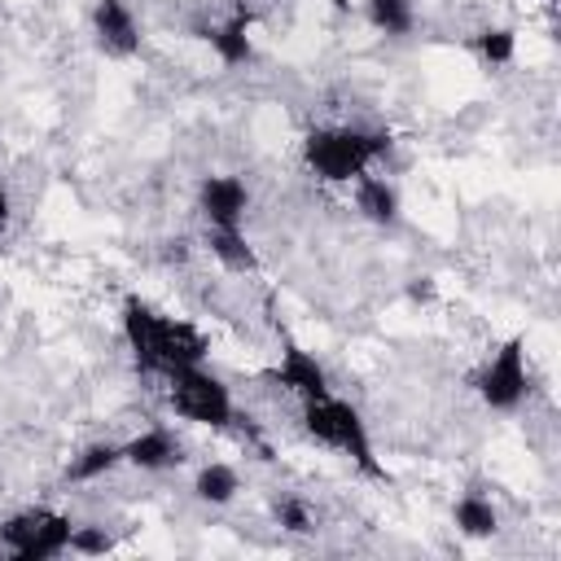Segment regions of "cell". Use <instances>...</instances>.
I'll return each instance as SVG.
<instances>
[{
	"label": "cell",
	"instance_id": "cell-17",
	"mask_svg": "<svg viewBox=\"0 0 561 561\" xmlns=\"http://www.w3.org/2000/svg\"><path fill=\"white\" fill-rule=\"evenodd\" d=\"M364 18H368L373 31L390 35V39L412 35V26H416V9H412V0H364Z\"/></svg>",
	"mask_w": 561,
	"mask_h": 561
},
{
	"label": "cell",
	"instance_id": "cell-10",
	"mask_svg": "<svg viewBox=\"0 0 561 561\" xmlns=\"http://www.w3.org/2000/svg\"><path fill=\"white\" fill-rule=\"evenodd\" d=\"M123 465H131L140 473H167V469L184 465V447L167 425H145L140 434H131L123 443Z\"/></svg>",
	"mask_w": 561,
	"mask_h": 561
},
{
	"label": "cell",
	"instance_id": "cell-2",
	"mask_svg": "<svg viewBox=\"0 0 561 561\" xmlns=\"http://www.w3.org/2000/svg\"><path fill=\"white\" fill-rule=\"evenodd\" d=\"M386 153H390V131H373V127L329 123V127H311L302 136V162L324 184H355Z\"/></svg>",
	"mask_w": 561,
	"mask_h": 561
},
{
	"label": "cell",
	"instance_id": "cell-22",
	"mask_svg": "<svg viewBox=\"0 0 561 561\" xmlns=\"http://www.w3.org/2000/svg\"><path fill=\"white\" fill-rule=\"evenodd\" d=\"M9 219H13V197H9V184L0 180V232L9 228Z\"/></svg>",
	"mask_w": 561,
	"mask_h": 561
},
{
	"label": "cell",
	"instance_id": "cell-8",
	"mask_svg": "<svg viewBox=\"0 0 561 561\" xmlns=\"http://www.w3.org/2000/svg\"><path fill=\"white\" fill-rule=\"evenodd\" d=\"M250 210V188L241 175H202L197 180V215L206 228H245Z\"/></svg>",
	"mask_w": 561,
	"mask_h": 561
},
{
	"label": "cell",
	"instance_id": "cell-11",
	"mask_svg": "<svg viewBox=\"0 0 561 561\" xmlns=\"http://www.w3.org/2000/svg\"><path fill=\"white\" fill-rule=\"evenodd\" d=\"M351 202H355L359 219H368V224H377V228H394V224H399V210H403L394 180L373 175V171H364V175L351 184Z\"/></svg>",
	"mask_w": 561,
	"mask_h": 561
},
{
	"label": "cell",
	"instance_id": "cell-18",
	"mask_svg": "<svg viewBox=\"0 0 561 561\" xmlns=\"http://www.w3.org/2000/svg\"><path fill=\"white\" fill-rule=\"evenodd\" d=\"M473 53H478L491 70L513 66V61H517V31H513V26H482V31L473 35Z\"/></svg>",
	"mask_w": 561,
	"mask_h": 561
},
{
	"label": "cell",
	"instance_id": "cell-15",
	"mask_svg": "<svg viewBox=\"0 0 561 561\" xmlns=\"http://www.w3.org/2000/svg\"><path fill=\"white\" fill-rule=\"evenodd\" d=\"M237 495H241V473H237V465H228V460H206V465L193 473V500H202V504H210V508H228Z\"/></svg>",
	"mask_w": 561,
	"mask_h": 561
},
{
	"label": "cell",
	"instance_id": "cell-1",
	"mask_svg": "<svg viewBox=\"0 0 561 561\" xmlns=\"http://www.w3.org/2000/svg\"><path fill=\"white\" fill-rule=\"evenodd\" d=\"M118 324H123V342L131 351V364L145 377H167L175 368L206 364V355H210V342H206V333L193 320L167 316V311H158L140 294H127L123 298Z\"/></svg>",
	"mask_w": 561,
	"mask_h": 561
},
{
	"label": "cell",
	"instance_id": "cell-14",
	"mask_svg": "<svg viewBox=\"0 0 561 561\" xmlns=\"http://www.w3.org/2000/svg\"><path fill=\"white\" fill-rule=\"evenodd\" d=\"M123 465V443H110V438H96L88 447H79L66 465V482L75 486H88V482H101L105 473H114Z\"/></svg>",
	"mask_w": 561,
	"mask_h": 561
},
{
	"label": "cell",
	"instance_id": "cell-13",
	"mask_svg": "<svg viewBox=\"0 0 561 561\" xmlns=\"http://www.w3.org/2000/svg\"><path fill=\"white\" fill-rule=\"evenodd\" d=\"M206 250L224 272H237V276L259 272V254H254L245 228H206Z\"/></svg>",
	"mask_w": 561,
	"mask_h": 561
},
{
	"label": "cell",
	"instance_id": "cell-7",
	"mask_svg": "<svg viewBox=\"0 0 561 561\" xmlns=\"http://www.w3.org/2000/svg\"><path fill=\"white\" fill-rule=\"evenodd\" d=\"M92 39L105 57L114 61H127L140 53V18L131 9V0H92Z\"/></svg>",
	"mask_w": 561,
	"mask_h": 561
},
{
	"label": "cell",
	"instance_id": "cell-5",
	"mask_svg": "<svg viewBox=\"0 0 561 561\" xmlns=\"http://www.w3.org/2000/svg\"><path fill=\"white\" fill-rule=\"evenodd\" d=\"M530 359H526V337L513 333L504 337L486 359L482 368L473 373V390L482 399V408L500 412V416H513L526 399H530Z\"/></svg>",
	"mask_w": 561,
	"mask_h": 561
},
{
	"label": "cell",
	"instance_id": "cell-20",
	"mask_svg": "<svg viewBox=\"0 0 561 561\" xmlns=\"http://www.w3.org/2000/svg\"><path fill=\"white\" fill-rule=\"evenodd\" d=\"M114 548V539L105 535V526H79L75 522V530H70V552H79V557H105Z\"/></svg>",
	"mask_w": 561,
	"mask_h": 561
},
{
	"label": "cell",
	"instance_id": "cell-9",
	"mask_svg": "<svg viewBox=\"0 0 561 561\" xmlns=\"http://www.w3.org/2000/svg\"><path fill=\"white\" fill-rule=\"evenodd\" d=\"M272 381H276L285 394H294L298 403L320 399V394L333 390L324 364H320L307 346H298V342H285V351H280V359H276V368H272Z\"/></svg>",
	"mask_w": 561,
	"mask_h": 561
},
{
	"label": "cell",
	"instance_id": "cell-19",
	"mask_svg": "<svg viewBox=\"0 0 561 561\" xmlns=\"http://www.w3.org/2000/svg\"><path fill=\"white\" fill-rule=\"evenodd\" d=\"M272 517H276V526L289 530V535H311V530H316V513H311V504L298 500V495H280V500L272 504Z\"/></svg>",
	"mask_w": 561,
	"mask_h": 561
},
{
	"label": "cell",
	"instance_id": "cell-16",
	"mask_svg": "<svg viewBox=\"0 0 561 561\" xmlns=\"http://www.w3.org/2000/svg\"><path fill=\"white\" fill-rule=\"evenodd\" d=\"M451 522L465 539H491L500 530V508L491 504V495L482 491H465L456 504H451Z\"/></svg>",
	"mask_w": 561,
	"mask_h": 561
},
{
	"label": "cell",
	"instance_id": "cell-21",
	"mask_svg": "<svg viewBox=\"0 0 561 561\" xmlns=\"http://www.w3.org/2000/svg\"><path fill=\"white\" fill-rule=\"evenodd\" d=\"M408 298H412V302H421V298H434V280H430V276H416V280L408 285Z\"/></svg>",
	"mask_w": 561,
	"mask_h": 561
},
{
	"label": "cell",
	"instance_id": "cell-12",
	"mask_svg": "<svg viewBox=\"0 0 561 561\" xmlns=\"http://www.w3.org/2000/svg\"><path fill=\"white\" fill-rule=\"evenodd\" d=\"M206 44H210V53L219 57V66H245L250 57H254V39H250V13H232L228 22H219V26H210L206 31Z\"/></svg>",
	"mask_w": 561,
	"mask_h": 561
},
{
	"label": "cell",
	"instance_id": "cell-3",
	"mask_svg": "<svg viewBox=\"0 0 561 561\" xmlns=\"http://www.w3.org/2000/svg\"><path fill=\"white\" fill-rule=\"evenodd\" d=\"M298 421H302V434L337 456H346L355 469H364L368 478H386L377 451H373V434H368V421L359 416L355 403H346L342 394H320V399H307L298 403Z\"/></svg>",
	"mask_w": 561,
	"mask_h": 561
},
{
	"label": "cell",
	"instance_id": "cell-6",
	"mask_svg": "<svg viewBox=\"0 0 561 561\" xmlns=\"http://www.w3.org/2000/svg\"><path fill=\"white\" fill-rule=\"evenodd\" d=\"M70 530H75V522L66 513L35 504V508H22L0 522V543L18 561H57L70 552Z\"/></svg>",
	"mask_w": 561,
	"mask_h": 561
},
{
	"label": "cell",
	"instance_id": "cell-4",
	"mask_svg": "<svg viewBox=\"0 0 561 561\" xmlns=\"http://www.w3.org/2000/svg\"><path fill=\"white\" fill-rule=\"evenodd\" d=\"M167 381V408L188 421V425H206V430H228L237 421V399L228 390L224 377H215L206 364H188L162 377Z\"/></svg>",
	"mask_w": 561,
	"mask_h": 561
}]
</instances>
